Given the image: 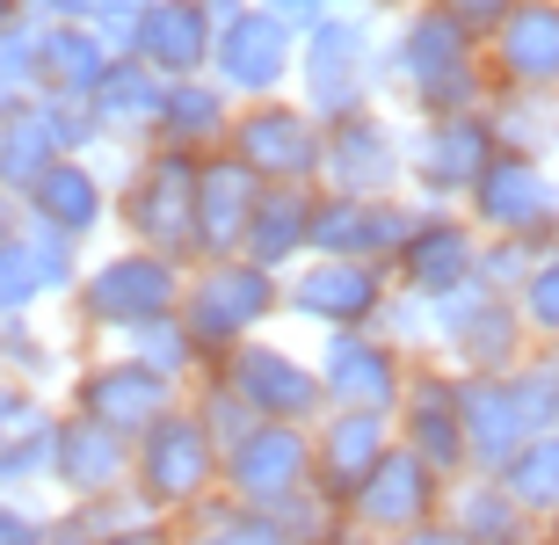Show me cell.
Returning <instances> with one entry per match:
<instances>
[{"instance_id":"obj_1","label":"cell","mask_w":559,"mask_h":545,"mask_svg":"<svg viewBox=\"0 0 559 545\" xmlns=\"http://www.w3.org/2000/svg\"><path fill=\"white\" fill-rule=\"evenodd\" d=\"M495 95L479 37H465L436 0H415L385 15V44H378V103L400 117H457Z\"/></svg>"},{"instance_id":"obj_2","label":"cell","mask_w":559,"mask_h":545,"mask_svg":"<svg viewBox=\"0 0 559 545\" xmlns=\"http://www.w3.org/2000/svg\"><path fill=\"white\" fill-rule=\"evenodd\" d=\"M182 270L189 262H167V254L131 248V240L87 248L81 284H73L66 306H59L66 342H73V349H109V342H124L145 320H167L182 306Z\"/></svg>"},{"instance_id":"obj_3","label":"cell","mask_w":559,"mask_h":545,"mask_svg":"<svg viewBox=\"0 0 559 545\" xmlns=\"http://www.w3.org/2000/svg\"><path fill=\"white\" fill-rule=\"evenodd\" d=\"M109 233L167 262H197V161L189 153H109Z\"/></svg>"},{"instance_id":"obj_4","label":"cell","mask_w":559,"mask_h":545,"mask_svg":"<svg viewBox=\"0 0 559 545\" xmlns=\"http://www.w3.org/2000/svg\"><path fill=\"white\" fill-rule=\"evenodd\" d=\"M175 320L189 328L204 371L226 349H240L248 335H270L284 328V276L248 262V254H211V262H189L182 270V306Z\"/></svg>"},{"instance_id":"obj_5","label":"cell","mask_w":559,"mask_h":545,"mask_svg":"<svg viewBox=\"0 0 559 545\" xmlns=\"http://www.w3.org/2000/svg\"><path fill=\"white\" fill-rule=\"evenodd\" d=\"M378 44H385V22L364 15V8H334V15H320L312 29H298L290 95H298L320 125L378 103Z\"/></svg>"},{"instance_id":"obj_6","label":"cell","mask_w":559,"mask_h":545,"mask_svg":"<svg viewBox=\"0 0 559 545\" xmlns=\"http://www.w3.org/2000/svg\"><path fill=\"white\" fill-rule=\"evenodd\" d=\"M204 495H218V443L197 422V407L175 400L153 429L131 437V502L145 517H189Z\"/></svg>"},{"instance_id":"obj_7","label":"cell","mask_w":559,"mask_h":545,"mask_svg":"<svg viewBox=\"0 0 559 545\" xmlns=\"http://www.w3.org/2000/svg\"><path fill=\"white\" fill-rule=\"evenodd\" d=\"M429 357L457 378H509L531 357V335H523V313L509 292H487V284H465L451 298H429Z\"/></svg>"},{"instance_id":"obj_8","label":"cell","mask_w":559,"mask_h":545,"mask_svg":"<svg viewBox=\"0 0 559 545\" xmlns=\"http://www.w3.org/2000/svg\"><path fill=\"white\" fill-rule=\"evenodd\" d=\"M204 378H218L254 422H298V429H312V422L328 415V393H320L312 349H306V342H284L276 328H270V335H248L240 349H226Z\"/></svg>"},{"instance_id":"obj_9","label":"cell","mask_w":559,"mask_h":545,"mask_svg":"<svg viewBox=\"0 0 559 545\" xmlns=\"http://www.w3.org/2000/svg\"><path fill=\"white\" fill-rule=\"evenodd\" d=\"M320 189L334 197H407V117L364 103L320 125Z\"/></svg>"},{"instance_id":"obj_10","label":"cell","mask_w":559,"mask_h":545,"mask_svg":"<svg viewBox=\"0 0 559 545\" xmlns=\"http://www.w3.org/2000/svg\"><path fill=\"white\" fill-rule=\"evenodd\" d=\"M218 153H233L262 189H320V117L298 95L240 103Z\"/></svg>"},{"instance_id":"obj_11","label":"cell","mask_w":559,"mask_h":545,"mask_svg":"<svg viewBox=\"0 0 559 545\" xmlns=\"http://www.w3.org/2000/svg\"><path fill=\"white\" fill-rule=\"evenodd\" d=\"M175 400H182V386H167L160 371H145L124 349H81L73 371H66V386H59L66 415H87V422H103V429H117V437L153 429Z\"/></svg>"},{"instance_id":"obj_12","label":"cell","mask_w":559,"mask_h":545,"mask_svg":"<svg viewBox=\"0 0 559 545\" xmlns=\"http://www.w3.org/2000/svg\"><path fill=\"white\" fill-rule=\"evenodd\" d=\"M465 218L479 226V240H531V248H552L559 240V168L552 161H516V153H495L479 182L465 189Z\"/></svg>"},{"instance_id":"obj_13","label":"cell","mask_w":559,"mask_h":545,"mask_svg":"<svg viewBox=\"0 0 559 545\" xmlns=\"http://www.w3.org/2000/svg\"><path fill=\"white\" fill-rule=\"evenodd\" d=\"M385 298H393V276L378 270V262L306 254V262H290V270H284V328H306V335L371 328Z\"/></svg>"},{"instance_id":"obj_14","label":"cell","mask_w":559,"mask_h":545,"mask_svg":"<svg viewBox=\"0 0 559 545\" xmlns=\"http://www.w3.org/2000/svg\"><path fill=\"white\" fill-rule=\"evenodd\" d=\"M400 292L415 298H451L465 284H479V226L457 204H415L407 233H400L393 262H385Z\"/></svg>"},{"instance_id":"obj_15","label":"cell","mask_w":559,"mask_h":545,"mask_svg":"<svg viewBox=\"0 0 559 545\" xmlns=\"http://www.w3.org/2000/svg\"><path fill=\"white\" fill-rule=\"evenodd\" d=\"M290 66H298V29L248 0L233 22H218L204 81H218L233 103H270V95H290Z\"/></svg>"},{"instance_id":"obj_16","label":"cell","mask_w":559,"mask_h":545,"mask_svg":"<svg viewBox=\"0 0 559 545\" xmlns=\"http://www.w3.org/2000/svg\"><path fill=\"white\" fill-rule=\"evenodd\" d=\"M495 161V131L479 109L457 117H407V197L415 204H465V189Z\"/></svg>"},{"instance_id":"obj_17","label":"cell","mask_w":559,"mask_h":545,"mask_svg":"<svg viewBox=\"0 0 559 545\" xmlns=\"http://www.w3.org/2000/svg\"><path fill=\"white\" fill-rule=\"evenodd\" d=\"M312 371H320V393L328 407H364V415H393V400L407 393V371L415 357L385 342L378 328H342V335H312Z\"/></svg>"},{"instance_id":"obj_18","label":"cell","mask_w":559,"mask_h":545,"mask_svg":"<svg viewBox=\"0 0 559 545\" xmlns=\"http://www.w3.org/2000/svg\"><path fill=\"white\" fill-rule=\"evenodd\" d=\"M218 487L254 509L312 487V429H298V422H248L218 451Z\"/></svg>"},{"instance_id":"obj_19","label":"cell","mask_w":559,"mask_h":545,"mask_svg":"<svg viewBox=\"0 0 559 545\" xmlns=\"http://www.w3.org/2000/svg\"><path fill=\"white\" fill-rule=\"evenodd\" d=\"M393 443L415 451L429 473L465 481V422H457V371H443L436 357H415L407 393L393 400Z\"/></svg>"},{"instance_id":"obj_20","label":"cell","mask_w":559,"mask_h":545,"mask_svg":"<svg viewBox=\"0 0 559 545\" xmlns=\"http://www.w3.org/2000/svg\"><path fill=\"white\" fill-rule=\"evenodd\" d=\"M443 495H451V481L443 473H429V465L415 459V451H385V459L371 465V481L349 495V517L356 531H371V538H385V545H400L407 531H421V524H436L443 517Z\"/></svg>"},{"instance_id":"obj_21","label":"cell","mask_w":559,"mask_h":545,"mask_svg":"<svg viewBox=\"0 0 559 545\" xmlns=\"http://www.w3.org/2000/svg\"><path fill=\"white\" fill-rule=\"evenodd\" d=\"M22 218L66 233L73 248L109 240V153H66L22 189Z\"/></svg>"},{"instance_id":"obj_22","label":"cell","mask_w":559,"mask_h":545,"mask_svg":"<svg viewBox=\"0 0 559 545\" xmlns=\"http://www.w3.org/2000/svg\"><path fill=\"white\" fill-rule=\"evenodd\" d=\"M51 502H103V495H131V437L103 429L87 415H66L51 429V473H44Z\"/></svg>"},{"instance_id":"obj_23","label":"cell","mask_w":559,"mask_h":545,"mask_svg":"<svg viewBox=\"0 0 559 545\" xmlns=\"http://www.w3.org/2000/svg\"><path fill=\"white\" fill-rule=\"evenodd\" d=\"M407 218H415V197H334V189H320L312 197V254L385 270Z\"/></svg>"},{"instance_id":"obj_24","label":"cell","mask_w":559,"mask_h":545,"mask_svg":"<svg viewBox=\"0 0 559 545\" xmlns=\"http://www.w3.org/2000/svg\"><path fill=\"white\" fill-rule=\"evenodd\" d=\"M393 451V415H364V407H328L312 422V487L334 509H349V495L371 481V465Z\"/></svg>"},{"instance_id":"obj_25","label":"cell","mask_w":559,"mask_h":545,"mask_svg":"<svg viewBox=\"0 0 559 545\" xmlns=\"http://www.w3.org/2000/svg\"><path fill=\"white\" fill-rule=\"evenodd\" d=\"M479 59L495 87H559V0H516Z\"/></svg>"},{"instance_id":"obj_26","label":"cell","mask_w":559,"mask_h":545,"mask_svg":"<svg viewBox=\"0 0 559 545\" xmlns=\"http://www.w3.org/2000/svg\"><path fill=\"white\" fill-rule=\"evenodd\" d=\"M160 95H167L160 73L139 66L131 51H117V59L103 66V81L87 87V117H95V131H103V153H139L145 139H153Z\"/></svg>"},{"instance_id":"obj_27","label":"cell","mask_w":559,"mask_h":545,"mask_svg":"<svg viewBox=\"0 0 559 545\" xmlns=\"http://www.w3.org/2000/svg\"><path fill=\"white\" fill-rule=\"evenodd\" d=\"M211 37H218V22H211L204 0H153L124 51L139 66H153L160 81H197L211 66Z\"/></svg>"},{"instance_id":"obj_28","label":"cell","mask_w":559,"mask_h":545,"mask_svg":"<svg viewBox=\"0 0 559 545\" xmlns=\"http://www.w3.org/2000/svg\"><path fill=\"white\" fill-rule=\"evenodd\" d=\"M51 429H59V400L0 378V495H44Z\"/></svg>"},{"instance_id":"obj_29","label":"cell","mask_w":559,"mask_h":545,"mask_svg":"<svg viewBox=\"0 0 559 545\" xmlns=\"http://www.w3.org/2000/svg\"><path fill=\"white\" fill-rule=\"evenodd\" d=\"M457 422H465V473H487L495 481L501 465L523 451L531 422H523V400L509 378H457Z\"/></svg>"},{"instance_id":"obj_30","label":"cell","mask_w":559,"mask_h":545,"mask_svg":"<svg viewBox=\"0 0 559 545\" xmlns=\"http://www.w3.org/2000/svg\"><path fill=\"white\" fill-rule=\"evenodd\" d=\"M233 95L218 81H167L160 95V117H153V139L145 146H160V153H189V161H211V153L226 146V131H233Z\"/></svg>"},{"instance_id":"obj_31","label":"cell","mask_w":559,"mask_h":545,"mask_svg":"<svg viewBox=\"0 0 559 545\" xmlns=\"http://www.w3.org/2000/svg\"><path fill=\"white\" fill-rule=\"evenodd\" d=\"M254 197H262V182H254L233 153L197 161V262H211V254H240L248 218H254Z\"/></svg>"},{"instance_id":"obj_32","label":"cell","mask_w":559,"mask_h":545,"mask_svg":"<svg viewBox=\"0 0 559 545\" xmlns=\"http://www.w3.org/2000/svg\"><path fill=\"white\" fill-rule=\"evenodd\" d=\"M443 517L465 531V545H545V524L531 509H516V495L487 473H465L443 495Z\"/></svg>"},{"instance_id":"obj_33","label":"cell","mask_w":559,"mask_h":545,"mask_svg":"<svg viewBox=\"0 0 559 545\" xmlns=\"http://www.w3.org/2000/svg\"><path fill=\"white\" fill-rule=\"evenodd\" d=\"M487 131H495V153H516V161H552L559 168V87H495L479 103Z\"/></svg>"},{"instance_id":"obj_34","label":"cell","mask_w":559,"mask_h":545,"mask_svg":"<svg viewBox=\"0 0 559 545\" xmlns=\"http://www.w3.org/2000/svg\"><path fill=\"white\" fill-rule=\"evenodd\" d=\"M117 59L87 22H37V95L59 103H87V87L103 81V66Z\"/></svg>"},{"instance_id":"obj_35","label":"cell","mask_w":559,"mask_h":545,"mask_svg":"<svg viewBox=\"0 0 559 545\" xmlns=\"http://www.w3.org/2000/svg\"><path fill=\"white\" fill-rule=\"evenodd\" d=\"M312 197H320V189H262L240 254L262 262V270H276V276H284L290 262H306L312 254Z\"/></svg>"},{"instance_id":"obj_36","label":"cell","mask_w":559,"mask_h":545,"mask_svg":"<svg viewBox=\"0 0 559 545\" xmlns=\"http://www.w3.org/2000/svg\"><path fill=\"white\" fill-rule=\"evenodd\" d=\"M73 357H81V349H73V342H66V328H51L44 313L0 320V378H8V386H29V393H51V400H59Z\"/></svg>"},{"instance_id":"obj_37","label":"cell","mask_w":559,"mask_h":545,"mask_svg":"<svg viewBox=\"0 0 559 545\" xmlns=\"http://www.w3.org/2000/svg\"><path fill=\"white\" fill-rule=\"evenodd\" d=\"M51 161H66L59 146V125H51V103L44 95H29V103L0 109V189H29Z\"/></svg>"},{"instance_id":"obj_38","label":"cell","mask_w":559,"mask_h":545,"mask_svg":"<svg viewBox=\"0 0 559 545\" xmlns=\"http://www.w3.org/2000/svg\"><path fill=\"white\" fill-rule=\"evenodd\" d=\"M495 481L516 495V509H531L538 524H552V517H559V429H531L523 451L501 465Z\"/></svg>"},{"instance_id":"obj_39","label":"cell","mask_w":559,"mask_h":545,"mask_svg":"<svg viewBox=\"0 0 559 545\" xmlns=\"http://www.w3.org/2000/svg\"><path fill=\"white\" fill-rule=\"evenodd\" d=\"M109 349H124V357H139L145 371H160L167 386H197V378H204V357H197V342H189V328L175 313L167 320H145V328H131L124 342H109Z\"/></svg>"},{"instance_id":"obj_40","label":"cell","mask_w":559,"mask_h":545,"mask_svg":"<svg viewBox=\"0 0 559 545\" xmlns=\"http://www.w3.org/2000/svg\"><path fill=\"white\" fill-rule=\"evenodd\" d=\"M175 531H182V545H276L270 538V517H262L254 502H233L226 487L204 495L189 517H175Z\"/></svg>"},{"instance_id":"obj_41","label":"cell","mask_w":559,"mask_h":545,"mask_svg":"<svg viewBox=\"0 0 559 545\" xmlns=\"http://www.w3.org/2000/svg\"><path fill=\"white\" fill-rule=\"evenodd\" d=\"M262 517H270V538L276 545H328L334 531L349 524L320 487H298V495H284V502H262Z\"/></svg>"},{"instance_id":"obj_42","label":"cell","mask_w":559,"mask_h":545,"mask_svg":"<svg viewBox=\"0 0 559 545\" xmlns=\"http://www.w3.org/2000/svg\"><path fill=\"white\" fill-rule=\"evenodd\" d=\"M22 248H29V262H37V284H44V298H51V306H66V292L81 284V262H87V248H73L66 233L37 226V218H22Z\"/></svg>"},{"instance_id":"obj_43","label":"cell","mask_w":559,"mask_h":545,"mask_svg":"<svg viewBox=\"0 0 559 545\" xmlns=\"http://www.w3.org/2000/svg\"><path fill=\"white\" fill-rule=\"evenodd\" d=\"M516 313L531 342H559V240L531 262V276L516 284Z\"/></svg>"},{"instance_id":"obj_44","label":"cell","mask_w":559,"mask_h":545,"mask_svg":"<svg viewBox=\"0 0 559 545\" xmlns=\"http://www.w3.org/2000/svg\"><path fill=\"white\" fill-rule=\"evenodd\" d=\"M37 95V22L15 15L0 22V109H15Z\"/></svg>"},{"instance_id":"obj_45","label":"cell","mask_w":559,"mask_h":545,"mask_svg":"<svg viewBox=\"0 0 559 545\" xmlns=\"http://www.w3.org/2000/svg\"><path fill=\"white\" fill-rule=\"evenodd\" d=\"M22 313H51V298L37 284V262L22 248V226L0 240V320H22Z\"/></svg>"},{"instance_id":"obj_46","label":"cell","mask_w":559,"mask_h":545,"mask_svg":"<svg viewBox=\"0 0 559 545\" xmlns=\"http://www.w3.org/2000/svg\"><path fill=\"white\" fill-rule=\"evenodd\" d=\"M385 342H400L407 357H429V298H415V292H400L393 284V298L378 306V320H371Z\"/></svg>"},{"instance_id":"obj_47","label":"cell","mask_w":559,"mask_h":545,"mask_svg":"<svg viewBox=\"0 0 559 545\" xmlns=\"http://www.w3.org/2000/svg\"><path fill=\"white\" fill-rule=\"evenodd\" d=\"M538 254L545 248H531V240H479V284L516 298V284L531 276V262H538Z\"/></svg>"},{"instance_id":"obj_48","label":"cell","mask_w":559,"mask_h":545,"mask_svg":"<svg viewBox=\"0 0 559 545\" xmlns=\"http://www.w3.org/2000/svg\"><path fill=\"white\" fill-rule=\"evenodd\" d=\"M0 545H51V495H0Z\"/></svg>"},{"instance_id":"obj_49","label":"cell","mask_w":559,"mask_h":545,"mask_svg":"<svg viewBox=\"0 0 559 545\" xmlns=\"http://www.w3.org/2000/svg\"><path fill=\"white\" fill-rule=\"evenodd\" d=\"M145 8H153V0H95V8H87V29H95V37H103L109 51H124Z\"/></svg>"},{"instance_id":"obj_50","label":"cell","mask_w":559,"mask_h":545,"mask_svg":"<svg viewBox=\"0 0 559 545\" xmlns=\"http://www.w3.org/2000/svg\"><path fill=\"white\" fill-rule=\"evenodd\" d=\"M436 8H443V15L457 22V29H465V37H495L501 22H509V8H516V0H436Z\"/></svg>"},{"instance_id":"obj_51","label":"cell","mask_w":559,"mask_h":545,"mask_svg":"<svg viewBox=\"0 0 559 545\" xmlns=\"http://www.w3.org/2000/svg\"><path fill=\"white\" fill-rule=\"evenodd\" d=\"M95 545H182V531H175V517H131V524H117L109 538H95Z\"/></svg>"},{"instance_id":"obj_52","label":"cell","mask_w":559,"mask_h":545,"mask_svg":"<svg viewBox=\"0 0 559 545\" xmlns=\"http://www.w3.org/2000/svg\"><path fill=\"white\" fill-rule=\"evenodd\" d=\"M254 8H270V15H276V22H290V29H312L320 15L349 8V0H254Z\"/></svg>"},{"instance_id":"obj_53","label":"cell","mask_w":559,"mask_h":545,"mask_svg":"<svg viewBox=\"0 0 559 545\" xmlns=\"http://www.w3.org/2000/svg\"><path fill=\"white\" fill-rule=\"evenodd\" d=\"M95 0H22V15L29 22H87Z\"/></svg>"},{"instance_id":"obj_54","label":"cell","mask_w":559,"mask_h":545,"mask_svg":"<svg viewBox=\"0 0 559 545\" xmlns=\"http://www.w3.org/2000/svg\"><path fill=\"white\" fill-rule=\"evenodd\" d=\"M400 545H465V531L451 524V517H436V524H421V531H407Z\"/></svg>"},{"instance_id":"obj_55","label":"cell","mask_w":559,"mask_h":545,"mask_svg":"<svg viewBox=\"0 0 559 545\" xmlns=\"http://www.w3.org/2000/svg\"><path fill=\"white\" fill-rule=\"evenodd\" d=\"M15 226H22V197H15V189H0V240H8Z\"/></svg>"},{"instance_id":"obj_56","label":"cell","mask_w":559,"mask_h":545,"mask_svg":"<svg viewBox=\"0 0 559 545\" xmlns=\"http://www.w3.org/2000/svg\"><path fill=\"white\" fill-rule=\"evenodd\" d=\"M349 8H364V15L385 22V15H400V8H415V0H349Z\"/></svg>"},{"instance_id":"obj_57","label":"cell","mask_w":559,"mask_h":545,"mask_svg":"<svg viewBox=\"0 0 559 545\" xmlns=\"http://www.w3.org/2000/svg\"><path fill=\"white\" fill-rule=\"evenodd\" d=\"M328 545H385V538H371V531H356V524H342V531H334Z\"/></svg>"},{"instance_id":"obj_58","label":"cell","mask_w":559,"mask_h":545,"mask_svg":"<svg viewBox=\"0 0 559 545\" xmlns=\"http://www.w3.org/2000/svg\"><path fill=\"white\" fill-rule=\"evenodd\" d=\"M22 15V0H0V22H15Z\"/></svg>"},{"instance_id":"obj_59","label":"cell","mask_w":559,"mask_h":545,"mask_svg":"<svg viewBox=\"0 0 559 545\" xmlns=\"http://www.w3.org/2000/svg\"><path fill=\"white\" fill-rule=\"evenodd\" d=\"M545 545H559V517H552V524H545Z\"/></svg>"}]
</instances>
